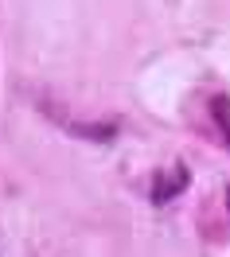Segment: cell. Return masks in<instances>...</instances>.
Segmentation results:
<instances>
[{"instance_id":"cell-3","label":"cell","mask_w":230,"mask_h":257,"mask_svg":"<svg viewBox=\"0 0 230 257\" xmlns=\"http://www.w3.org/2000/svg\"><path fill=\"white\" fill-rule=\"evenodd\" d=\"M226 207H230V191H226Z\"/></svg>"},{"instance_id":"cell-2","label":"cell","mask_w":230,"mask_h":257,"mask_svg":"<svg viewBox=\"0 0 230 257\" xmlns=\"http://www.w3.org/2000/svg\"><path fill=\"white\" fill-rule=\"evenodd\" d=\"M211 117H214V125L222 128V141H226V148H230V94H218L211 101Z\"/></svg>"},{"instance_id":"cell-1","label":"cell","mask_w":230,"mask_h":257,"mask_svg":"<svg viewBox=\"0 0 230 257\" xmlns=\"http://www.w3.org/2000/svg\"><path fill=\"white\" fill-rule=\"evenodd\" d=\"M187 183H191V172H187V168H168V172H160L156 183H152V207H168Z\"/></svg>"}]
</instances>
